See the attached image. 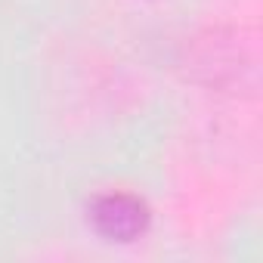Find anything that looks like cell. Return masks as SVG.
Returning a JSON list of instances; mask_svg holds the SVG:
<instances>
[{
    "label": "cell",
    "instance_id": "6da1fadb",
    "mask_svg": "<svg viewBox=\"0 0 263 263\" xmlns=\"http://www.w3.org/2000/svg\"><path fill=\"white\" fill-rule=\"evenodd\" d=\"M90 220L105 241H134L149 226V208L137 195L108 192L93 201Z\"/></svg>",
    "mask_w": 263,
    "mask_h": 263
}]
</instances>
